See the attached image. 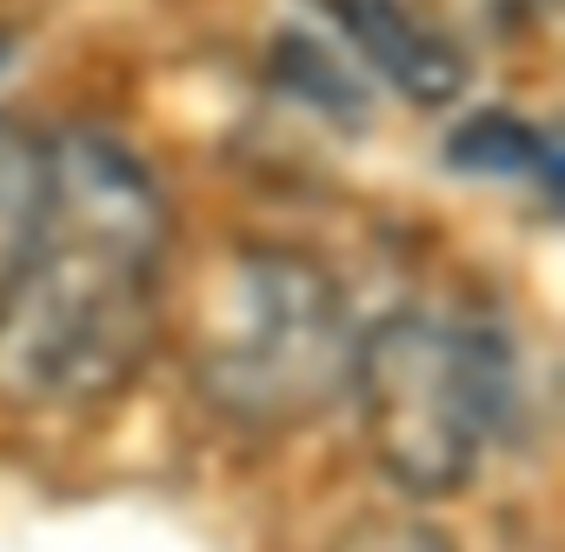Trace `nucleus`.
<instances>
[{
    "mask_svg": "<svg viewBox=\"0 0 565 552\" xmlns=\"http://www.w3.org/2000/svg\"><path fill=\"white\" fill-rule=\"evenodd\" d=\"M8 67H14V34L0 28V74H8Z\"/></svg>",
    "mask_w": 565,
    "mask_h": 552,
    "instance_id": "6e6552de",
    "label": "nucleus"
},
{
    "mask_svg": "<svg viewBox=\"0 0 565 552\" xmlns=\"http://www.w3.org/2000/svg\"><path fill=\"white\" fill-rule=\"evenodd\" d=\"M327 552H452V539L439 526H426L419 512H366Z\"/></svg>",
    "mask_w": 565,
    "mask_h": 552,
    "instance_id": "0eeeda50",
    "label": "nucleus"
},
{
    "mask_svg": "<svg viewBox=\"0 0 565 552\" xmlns=\"http://www.w3.org/2000/svg\"><path fill=\"white\" fill-rule=\"evenodd\" d=\"M419 8L439 28H452L459 41H512L552 8V0H419Z\"/></svg>",
    "mask_w": 565,
    "mask_h": 552,
    "instance_id": "423d86ee",
    "label": "nucleus"
},
{
    "mask_svg": "<svg viewBox=\"0 0 565 552\" xmlns=\"http://www.w3.org/2000/svg\"><path fill=\"white\" fill-rule=\"evenodd\" d=\"M327 14V28L340 34V47L380 74L399 100L413 107H452L466 94L472 54L452 28H439L419 0H313Z\"/></svg>",
    "mask_w": 565,
    "mask_h": 552,
    "instance_id": "20e7f679",
    "label": "nucleus"
},
{
    "mask_svg": "<svg viewBox=\"0 0 565 552\" xmlns=\"http://www.w3.org/2000/svg\"><path fill=\"white\" fill-rule=\"evenodd\" d=\"M353 340L347 287L320 259L239 246L200 280L186 380L239 433H294L347 400Z\"/></svg>",
    "mask_w": 565,
    "mask_h": 552,
    "instance_id": "7ed1b4c3",
    "label": "nucleus"
},
{
    "mask_svg": "<svg viewBox=\"0 0 565 552\" xmlns=\"http://www.w3.org/2000/svg\"><path fill=\"white\" fill-rule=\"evenodd\" d=\"M347 400L366 459L406 499H459L525 413L519 347L499 320L399 307L353 340Z\"/></svg>",
    "mask_w": 565,
    "mask_h": 552,
    "instance_id": "f03ea898",
    "label": "nucleus"
},
{
    "mask_svg": "<svg viewBox=\"0 0 565 552\" xmlns=\"http://www.w3.org/2000/svg\"><path fill=\"white\" fill-rule=\"evenodd\" d=\"M173 213L100 127H28L0 180V400L100 406L167 333Z\"/></svg>",
    "mask_w": 565,
    "mask_h": 552,
    "instance_id": "f257e3e1",
    "label": "nucleus"
},
{
    "mask_svg": "<svg viewBox=\"0 0 565 552\" xmlns=\"http://www.w3.org/2000/svg\"><path fill=\"white\" fill-rule=\"evenodd\" d=\"M446 167L472 173V180L519 187L539 200V213H558V140L525 114H505V107L466 114L446 134Z\"/></svg>",
    "mask_w": 565,
    "mask_h": 552,
    "instance_id": "39448f33",
    "label": "nucleus"
}]
</instances>
